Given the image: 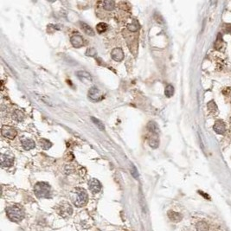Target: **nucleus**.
Wrapping results in <instances>:
<instances>
[{"mask_svg":"<svg viewBox=\"0 0 231 231\" xmlns=\"http://www.w3.org/2000/svg\"><path fill=\"white\" fill-rule=\"evenodd\" d=\"M80 24H81V27H82V30H83L85 34H87L88 36H91V37H94V36H95V31H94V30L91 28V26L87 24L86 23H82V22H81Z\"/></svg>","mask_w":231,"mask_h":231,"instance_id":"12","label":"nucleus"},{"mask_svg":"<svg viewBox=\"0 0 231 231\" xmlns=\"http://www.w3.org/2000/svg\"><path fill=\"white\" fill-rule=\"evenodd\" d=\"M12 117L15 120H17V121H18V122H21L24 120V114L21 110L17 109L13 112Z\"/></svg>","mask_w":231,"mask_h":231,"instance_id":"16","label":"nucleus"},{"mask_svg":"<svg viewBox=\"0 0 231 231\" xmlns=\"http://www.w3.org/2000/svg\"><path fill=\"white\" fill-rule=\"evenodd\" d=\"M147 129L151 133H152L155 135H158L159 134V128L157 123L154 121H150L148 123Z\"/></svg>","mask_w":231,"mask_h":231,"instance_id":"14","label":"nucleus"},{"mask_svg":"<svg viewBox=\"0 0 231 231\" xmlns=\"http://www.w3.org/2000/svg\"><path fill=\"white\" fill-rule=\"evenodd\" d=\"M72 202L76 207H83L88 201V195L82 188H75L71 196Z\"/></svg>","mask_w":231,"mask_h":231,"instance_id":"1","label":"nucleus"},{"mask_svg":"<svg viewBox=\"0 0 231 231\" xmlns=\"http://www.w3.org/2000/svg\"><path fill=\"white\" fill-rule=\"evenodd\" d=\"M88 188L91 191V192L94 194H97L101 191V182L96 178H92L88 182Z\"/></svg>","mask_w":231,"mask_h":231,"instance_id":"7","label":"nucleus"},{"mask_svg":"<svg viewBox=\"0 0 231 231\" xmlns=\"http://www.w3.org/2000/svg\"><path fill=\"white\" fill-rule=\"evenodd\" d=\"M71 44L73 45L75 48L76 49H79V48H82L84 45V39L83 37L79 34V33H75L70 38Z\"/></svg>","mask_w":231,"mask_h":231,"instance_id":"6","label":"nucleus"},{"mask_svg":"<svg viewBox=\"0 0 231 231\" xmlns=\"http://www.w3.org/2000/svg\"><path fill=\"white\" fill-rule=\"evenodd\" d=\"M209 228H210L209 224L206 222H204V221L198 222L196 225V229L197 231H208Z\"/></svg>","mask_w":231,"mask_h":231,"instance_id":"19","label":"nucleus"},{"mask_svg":"<svg viewBox=\"0 0 231 231\" xmlns=\"http://www.w3.org/2000/svg\"><path fill=\"white\" fill-rule=\"evenodd\" d=\"M88 97L94 101H100L101 99V93L96 87H92L88 91Z\"/></svg>","mask_w":231,"mask_h":231,"instance_id":"8","label":"nucleus"},{"mask_svg":"<svg viewBox=\"0 0 231 231\" xmlns=\"http://www.w3.org/2000/svg\"><path fill=\"white\" fill-rule=\"evenodd\" d=\"M214 130L217 133H223L225 132V125L222 120H217L216 122L215 126H214Z\"/></svg>","mask_w":231,"mask_h":231,"instance_id":"15","label":"nucleus"},{"mask_svg":"<svg viewBox=\"0 0 231 231\" xmlns=\"http://www.w3.org/2000/svg\"><path fill=\"white\" fill-rule=\"evenodd\" d=\"M14 164V158L8 154L1 155V165L3 167H11Z\"/></svg>","mask_w":231,"mask_h":231,"instance_id":"9","label":"nucleus"},{"mask_svg":"<svg viewBox=\"0 0 231 231\" xmlns=\"http://www.w3.org/2000/svg\"><path fill=\"white\" fill-rule=\"evenodd\" d=\"M168 217L171 221H172L173 223H178L182 220V215L175 211H169L168 212Z\"/></svg>","mask_w":231,"mask_h":231,"instance_id":"13","label":"nucleus"},{"mask_svg":"<svg viewBox=\"0 0 231 231\" xmlns=\"http://www.w3.org/2000/svg\"><path fill=\"white\" fill-rule=\"evenodd\" d=\"M57 212L62 217L66 218V217H70L71 215L73 214V208H72L70 204L64 202V203H62L59 205L57 209Z\"/></svg>","mask_w":231,"mask_h":231,"instance_id":"4","label":"nucleus"},{"mask_svg":"<svg viewBox=\"0 0 231 231\" xmlns=\"http://www.w3.org/2000/svg\"><path fill=\"white\" fill-rule=\"evenodd\" d=\"M8 218L13 223H19L24 217V210L19 205H12L6 209Z\"/></svg>","mask_w":231,"mask_h":231,"instance_id":"2","label":"nucleus"},{"mask_svg":"<svg viewBox=\"0 0 231 231\" xmlns=\"http://www.w3.org/2000/svg\"><path fill=\"white\" fill-rule=\"evenodd\" d=\"M115 7V3L111 0H107L103 2V8L107 11H113Z\"/></svg>","mask_w":231,"mask_h":231,"instance_id":"21","label":"nucleus"},{"mask_svg":"<svg viewBox=\"0 0 231 231\" xmlns=\"http://www.w3.org/2000/svg\"><path fill=\"white\" fill-rule=\"evenodd\" d=\"M1 133L2 135L9 140H14L17 135H18V132L17 130L10 126H3L2 129H1Z\"/></svg>","mask_w":231,"mask_h":231,"instance_id":"5","label":"nucleus"},{"mask_svg":"<svg viewBox=\"0 0 231 231\" xmlns=\"http://www.w3.org/2000/svg\"><path fill=\"white\" fill-rule=\"evenodd\" d=\"M34 192L38 198H49L51 197V187L46 182H38L34 186Z\"/></svg>","mask_w":231,"mask_h":231,"instance_id":"3","label":"nucleus"},{"mask_svg":"<svg viewBox=\"0 0 231 231\" xmlns=\"http://www.w3.org/2000/svg\"><path fill=\"white\" fill-rule=\"evenodd\" d=\"M131 172H132V175L133 176V178H137L138 176H139V173H138V171L137 169L135 168L134 165H132V170H131Z\"/></svg>","mask_w":231,"mask_h":231,"instance_id":"27","label":"nucleus"},{"mask_svg":"<svg viewBox=\"0 0 231 231\" xmlns=\"http://www.w3.org/2000/svg\"><path fill=\"white\" fill-rule=\"evenodd\" d=\"M148 142H149L150 146H151L152 148H153V149L158 148V146H159V138H158V136H157V135L151 137V138L149 139Z\"/></svg>","mask_w":231,"mask_h":231,"instance_id":"18","label":"nucleus"},{"mask_svg":"<svg viewBox=\"0 0 231 231\" xmlns=\"http://www.w3.org/2000/svg\"><path fill=\"white\" fill-rule=\"evenodd\" d=\"M165 96L168 97V98L174 95L173 86H172V85H167L166 88H165Z\"/></svg>","mask_w":231,"mask_h":231,"instance_id":"25","label":"nucleus"},{"mask_svg":"<svg viewBox=\"0 0 231 231\" xmlns=\"http://www.w3.org/2000/svg\"><path fill=\"white\" fill-rule=\"evenodd\" d=\"M91 120L95 123V126H96L97 127L100 129V130H101V131H104V130H105L104 124H103L102 122L100 120H98V119L95 118V117H91Z\"/></svg>","mask_w":231,"mask_h":231,"instance_id":"24","label":"nucleus"},{"mask_svg":"<svg viewBox=\"0 0 231 231\" xmlns=\"http://www.w3.org/2000/svg\"><path fill=\"white\" fill-rule=\"evenodd\" d=\"M111 56L115 62L120 63L124 59V52L120 48H115L111 52Z\"/></svg>","mask_w":231,"mask_h":231,"instance_id":"10","label":"nucleus"},{"mask_svg":"<svg viewBox=\"0 0 231 231\" xmlns=\"http://www.w3.org/2000/svg\"><path fill=\"white\" fill-rule=\"evenodd\" d=\"M107 28H108V26H107V24L106 23H100V24H98L96 25L97 32L100 33V34L104 33L107 30Z\"/></svg>","mask_w":231,"mask_h":231,"instance_id":"23","label":"nucleus"},{"mask_svg":"<svg viewBox=\"0 0 231 231\" xmlns=\"http://www.w3.org/2000/svg\"><path fill=\"white\" fill-rule=\"evenodd\" d=\"M21 144H22V146L23 148L26 150V151H30L33 148L36 147V143L35 141L31 140V139H29V138H24L22 140H21Z\"/></svg>","mask_w":231,"mask_h":231,"instance_id":"11","label":"nucleus"},{"mask_svg":"<svg viewBox=\"0 0 231 231\" xmlns=\"http://www.w3.org/2000/svg\"><path fill=\"white\" fill-rule=\"evenodd\" d=\"M86 55L88 56H95L97 55V51L95 50V49L90 48V49H88V50L86 51Z\"/></svg>","mask_w":231,"mask_h":231,"instance_id":"26","label":"nucleus"},{"mask_svg":"<svg viewBox=\"0 0 231 231\" xmlns=\"http://www.w3.org/2000/svg\"><path fill=\"white\" fill-rule=\"evenodd\" d=\"M40 146L43 150H49L50 148H51L52 143L46 139H42L40 140Z\"/></svg>","mask_w":231,"mask_h":231,"instance_id":"22","label":"nucleus"},{"mask_svg":"<svg viewBox=\"0 0 231 231\" xmlns=\"http://www.w3.org/2000/svg\"><path fill=\"white\" fill-rule=\"evenodd\" d=\"M77 76L79 77L81 80H88V81H91L92 80V75H90L88 72H87V71H83V70H81V71H78L76 73Z\"/></svg>","mask_w":231,"mask_h":231,"instance_id":"17","label":"nucleus"},{"mask_svg":"<svg viewBox=\"0 0 231 231\" xmlns=\"http://www.w3.org/2000/svg\"><path fill=\"white\" fill-rule=\"evenodd\" d=\"M127 29L132 32H137L140 30V24L138 23V21L133 20L127 25Z\"/></svg>","mask_w":231,"mask_h":231,"instance_id":"20","label":"nucleus"}]
</instances>
